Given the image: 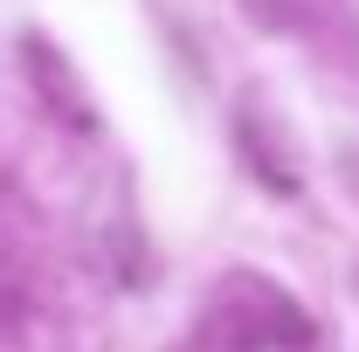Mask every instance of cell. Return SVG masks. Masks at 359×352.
<instances>
[{"instance_id":"cell-1","label":"cell","mask_w":359,"mask_h":352,"mask_svg":"<svg viewBox=\"0 0 359 352\" xmlns=\"http://www.w3.org/2000/svg\"><path fill=\"white\" fill-rule=\"evenodd\" d=\"M28 69L48 83V104H55L69 125H83V132H90V111H83V97H76V76H62V69H55V55H48L42 42H28Z\"/></svg>"}]
</instances>
